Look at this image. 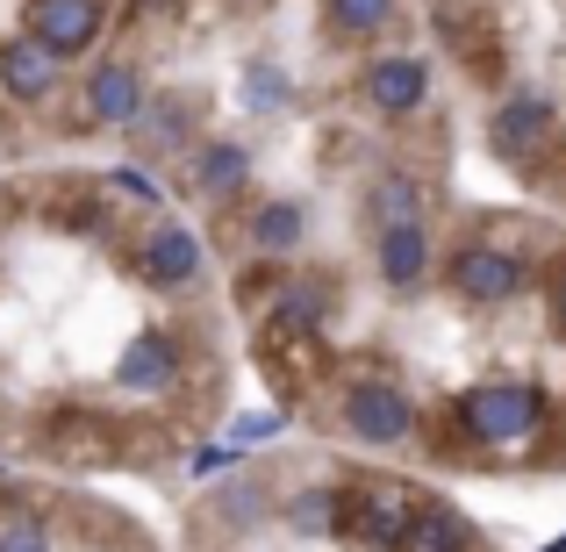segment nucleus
Listing matches in <instances>:
<instances>
[{"label":"nucleus","mask_w":566,"mask_h":552,"mask_svg":"<svg viewBox=\"0 0 566 552\" xmlns=\"http://www.w3.org/2000/svg\"><path fill=\"white\" fill-rule=\"evenodd\" d=\"M251 180V144H237V137H201L187 152V187L201 194V201H237Z\"/></svg>","instance_id":"obj_12"},{"label":"nucleus","mask_w":566,"mask_h":552,"mask_svg":"<svg viewBox=\"0 0 566 552\" xmlns=\"http://www.w3.org/2000/svg\"><path fill=\"white\" fill-rule=\"evenodd\" d=\"M308 237V201H294V194H273V201H251L244 216V244L259 251V259H294Z\"/></svg>","instance_id":"obj_14"},{"label":"nucleus","mask_w":566,"mask_h":552,"mask_svg":"<svg viewBox=\"0 0 566 552\" xmlns=\"http://www.w3.org/2000/svg\"><path fill=\"white\" fill-rule=\"evenodd\" d=\"M180 366H187L180 337L158 323V331H137L123 345V360H115V387H123V395H166V387H180Z\"/></svg>","instance_id":"obj_11"},{"label":"nucleus","mask_w":566,"mask_h":552,"mask_svg":"<svg viewBox=\"0 0 566 552\" xmlns=\"http://www.w3.org/2000/svg\"><path fill=\"white\" fill-rule=\"evenodd\" d=\"M57 86H65V58L43 51L36 37H0V94L14 108H43Z\"/></svg>","instance_id":"obj_10"},{"label":"nucleus","mask_w":566,"mask_h":552,"mask_svg":"<svg viewBox=\"0 0 566 552\" xmlns=\"http://www.w3.org/2000/svg\"><path fill=\"white\" fill-rule=\"evenodd\" d=\"M137 137H144V152H180V144L193 137V101H180V94H151V108H144Z\"/></svg>","instance_id":"obj_17"},{"label":"nucleus","mask_w":566,"mask_h":552,"mask_svg":"<svg viewBox=\"0 0 566 552\" xmlns=\"http://www.w3.org/2000/svg\"><path fill=\"white\" fill-rule=\"evenodd\" d=\"M395 8H401V0H323L331 29H337V37H352V43H366V37H380V29H395Z\"/></svg>","instance_id":"obj_20"},{"label":"nucleus","mask_w":566,"mask_h":552,"mask_svg":"<svg viewBox=\"0 0 566 552\" xmlns=\"http://www.w3.org/2000/svg\"><path fill=\"white\" fill-rule=\"evenodd\" d=\"M459 430H467L473 445H488V452H516V445H531L545 430V395L531 381H473L467 395L452 402Z\"/></svg>","instance_id":"obj_1"},{"label":"nucleus","mask_w":566,"mask_h":552,"mask_svg":"<svg viewBox=\"0 0 566 552\" xmlns=\"http://www.w3.org/2000/svg\"><path fill=\"white\" fill-rule=\"evenodd\" d=\"M374 265H380V280L395 294H416L430 280V265H438L430 230H423V222H387V230H374Z\"/></svg>","instance_id":"obj_13"},{"label":"nucleus","mask_w":566,"mask_h":552,"mask_svg":"<svg viewBox=\"0 0 566 552\" xmlns=\"http://www.w3.org/2000/svg\"><path fill=\"white\" fill-rule=\"evenodd\" d=\"M545 552H566V539H553V545H545Z\"/></svg>","instance_id":"obj_26"},{"label":"nucleus","mask_w":566,"mask_h":552,"mask_svg":"<svg viewBox=\"0 0 566 552\" xmlns=\"http://www.w3.org/2000/svg\"><path fill=\"white\" fill-rule=\"evenodd\" d=\"M401 552H473V524L452 510V502H416V524Z\"/></svg>","instance_id":"obj_16"},{"label":"nucleus","mask_w":566,"mask_h":552,"mask_svg":"<svg viewBox=\"0 0 566 552\" xmlns=\"http://www.w3.org/2000/svg\"><path fill=\"white\" fill-rule=\"evenodd\" d=\"M366 216H374V230H387V222H423V187L409 173H380L366 187Z\"/></svg>","instance_id":"obj_18"},{"label":"nucleus","mask_w":566,"mask_h":552,"mask_svg":"<svg viewBox=\"0 0 566 552\" xmlns=\"http://www.w3.org/2000/svg\"><path fill=\"white\" fill-rule=\"evenodd\" d=\"M208 517H216V524L251 531V524H265V517H273V496H265L259 481H222L216 496H208Z\"/></svg>","instance_id":"obj_19"},{"label":"nucleus","mask_w":566,"mask_h":552,"mask_svg":"<svg viewBox=\"0 0 566 552\" xmlns=\"http://www.w3.org/2000/svg\"><path fill=\"white\" fill-rule=\"evenodd\" d=\"M0 552H51V531H43L36 517H8V524H0Z\"/></svg>","instance_id":"obj_23"},{"label":"nucleus","mask_w":566,"mask_h":552,"mask_svg":"<svg viewBox=\"0 0 566 552\" xmlns=\"http://www.w3.org/2000/svg\"><path fill=\"white\" fill-rule=\"evenodd\" d=\"M144 108H151V86H144V72L129 58H108V65L86 72V86H80L86 129H137Z\"/></svg>","instance_id":"obj_7"},{"label":"nucleus","mask_w":566,"mask_h":552,"mask_svg":"<svg viewBox=\"0 0 566 552\" xmlns=\"http://www.w3.org/2000/svg\"><path fill=\"white\" fill-rule=\"evenodd\" d=\"M553 137H559V108L538 86H516V94H502L488 108V152L502 166H531L538 152H553Z\"/></svg>","instance_id":"obj_6"},{"label":"nucleus","mask_w":566,"mask_h":552,"mask_svg":"<svg viewBox=\"0 0 566 552\" xmlns=\"http://www.w3.org/2000/svg\"><path fill=\"white\" fill-rule=\"evenodd\" d=\"M101 29H108V8H101V0H29L22 8V37H36L43 51H57L65 65L94 51Z\"/></svg>","instance_id":"obj_8"},{"label":"nucleus","mask_w":566,"mask_h":552,"mask_svg":"<svg viewBox=\"0 0 566 552\" xmlns=\"http://www.w3.org/2000/svg\"><path fill=\"white\" fill-rule=\"evenodd\" d=\"M244 101L259 115H280V108H294V86H287V72L273 65V58H251L244 65Z\"/></svg>","instance_id":"obj_21"},{"label":"nucleus","mask_w":566,"mask_h":552,"mask_svg":"<svg viewBox=\"0 0 566 552\" xmlns=\"http://www.w3.org/2000/svg\"><path fill=\"white\" fill-rule=\"evenodd\" d=\"M545 309H553V323H559V331H566V259H559L553 288H545Z\"/></svg>","instance_id":"obj_24"},{"label":"nucleus","mask_w":566,"mask_h":552,"mask_svg":"<svg viewBox=\"0 0 566 552\" xmlns=\"http://www.w3.org/2000/svg\"><path fill=\"white\" fill-rule=\"evenodd\" d=\"M444 280H452V294L473 302V309H510L516 294L531 288V259L516 244H488V237H473V244H459L452 259H444Z\"/></svg>","instance_id":"obj_5"},{"label":"nucleus","mask_w":566,"mask_h":552,"mask_svg":"<svg viewBox=\"0 0 566 552\" xmlns=\"http://www.w3.org/2000/svg\"><path fill=\"white\" fill-rule=\"evenodd\" d=\"M129 273H137L151 294H193L208 280V251L180 216H158L151 230L129 244Z\"/></svg>","instance_id":"obj_4"},{"label":"nucleus","mask_w":566,"mask_h":552,"mask_svg":"<svg viewBox=\"0 0 566 552\" xmlns=\"http://www.w3.org/2000/svg\"><path fill=\"white\" fill-rule=\"evenodd\" d=\"M337 510H345V488H331V481H308V488H294L287 502H280V524L294 531V539H337Z\"/></svg>","instance_id":"obj_15"},{"label":"nucleus","mask_w":566,"mask_h":552,"mask_svg":"<svg viewBox=\"0 0 566 552\" xmlns=\"http://www.w3.org/2000/svg\"><path fill=\"white\" fill-rule=\"evenodd\" d=\"M416 488L409 481H387V473H374V481H352L345 488V510H337V539L366 545V552H401V539H409L416 524Z\"/></svg>","instance_id":"obj_2"},{"label":"nucleus","mask_w":566,"mask_h":552,"mask_svg":"<svg viewBox=\"0 0 566 552\" xmlns=\"http://www.w3.org/2000/svg\"><path fill=\"white\" fill-rule=\"evenodd\" d=\"M323 302H331V294H323V280H294L287 294H280V331H316L323 323Z\"/></svg>","instance_id":"obj_22"},{"label":"nucleus","mask_w":566,"mask_h":552,"mask_svg":"<svg viewBox=\"0 0 566 552\" xmlns=\"http://www.w3.org/2000/svg\"><path fill=\"white\" fill-rule=\"evenodd\" d=\"M273 416H244V424H237V438H244V445H259V438H273Z\"/></svg>","instance_id":"obj_25"},{"label":"nucleus","mask_w":566,"mask_h":552,"mask_svg":"<svg viewBox=\"0 0 566 552\" xmlns=\"http://www.w3.org/2000/svg\"><path fill=\"white\" fill-rule=\"evenodd\" d=\"M359 94H366L374 115H387V123H409V115L430 101V65L409 58V51H387V58H374V65L359 72Z\"/></svg>","instance_id":"obj_9"},{"label":"nucleus","mask_w":566,"mask_h":552,"mask_svg":"<svg viewBox=\"0 0 566 552\" xmlns=\"http://www.w3.org/2000/svg\"><path fill=\"white\" fill-rule=\"evenodd\" d=\"M337 430H345L352 445L395 452V445L416 438V402L401 395L395 381H380V373H359V381H345V395H337Z\"/></svg>","instance_id":"obj_3"}]
</instances>
